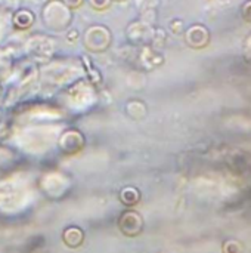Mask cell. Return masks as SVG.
<instances>
[{
    "mask_svg": "<svg viewBox=\"0 0 251 253\" xmlns=\"http://www.w3.org/2000/svg\"><path fill=\"white\" fill-rule=\"evenodd\" d=\"M12 67V55L9 53L7 49L0 47V74H6L10 71Z\"/></svg>",
    "mask_w": 251,
    "mask_h": 253,
    "instance_id": "cell-7",
    "label": "cell"
},
{
    "mask_svg": "<svg viewBox=\"0 0 251 253\" xmlns=\"http://www.w3.org/2000/svg\"><path fill=\"white\" fill-rule=\"evenodd\" d=\"M62 3L65 6H68L71 10H75V9H78L84 3V0H62Z\"/></svg>",
    "mask_w": 251,
    "mask_h": 253,
    "instance_id": "cell-9",
    "label": "cell"
},
{
    "mask_svg": "<svg viewBox=\"0 0 251 253\" xmlns=\"http://www.w3.org/2000/svg\"><path fill=\"white\" fill-rule=\"evenodd\" d=\"M78 37H80V33H78L77 30H74V28L67 30V40H68V42L74 43L75 40H78Z\"/></svg>",
    "mask_w": 251,
    "mask_h": 253,
    "instance_id": "cell-11",
    "label": "cell"
},
{
    "mask_svg": "<svg viewBox=\"0 0 251 253\" xmlns=\"http://www.w3.org/2000/svg\"><path fill=\"white\" fill-rule=\"evenodd\" d=\"M111 0H89V4L95 9V10H104L109 6Z\"/></svg>",
    "mask_w": 251,
    "mask_h": 253,
    "instance_id": "cell-8",
    "label": "cell"
},
{
    "mask_svg": "<svg viewBox=\"0 0 251 253\" xmlns=\"http://www.w3.org/2000/svg\"><path fill=\"white\" fill-rule=\"evenodd\" d=\"M0 90H1V87H0Z\"/></svg>",
    "mask_w": 251,
    "mask_h": 253,
    "instance_id": "cell-14",
    "label": "cell"
},
{
    "mask_svg": "<svg viewBox=\"0 0 251 253\" xmlns=\"http://www.w3.org/2000/svg\"><path fill=\"white\" fill-rule=\"evenodd\" d=\"M36 22V15L30 9H18L12 13V27L18 31H27L30 30Z\"/></svg>",
    "mask_w": 251,
    "mask_h": 253,
    "instance_id": "cell-4",
    "label": "cell"
},
{
    "mask_svg": "<svg viewBox=\"0 0 251 253\" xmlns=\"http://www.w3.org/2000/svg\"><path fill=\"white\" fill-rule=\"evenodd\" d=\"M244 56L251 64V34L246 39V43H244Z\"/></svg>",
    "mask_w": 251,
    "mask_h": 253,
    "instance_id": "cell-10",
    "label": "cell"
},
{
    "mask_svg": "<svg viewBox=\"0 0 251 253\" xmlns=\"http://www.w3.org/2000/svg\"><path fill=\"white\" fill-rule=\"evenodd\" d=\"M243 18L251 22V0L243 6Z\"/></svg>",
    "mask_w": 251,
    "mask_h": 253,
    "instance_id": "cell-12",
    "label": "cell"
},
{
    "mask_svg": "<svg viewBox=\"0 0 251 253\" xmlns=\"http://www.w3.org/2000/svg\"><path fill=\"white\" fill-rule=\"evenodd\" d=\"M111 42H112L111 31L105 25L93 24V25L87 27L83 34L84 47L95 53H101V52L107 50L111 46Z\"/></svg>",
    "mask_w": 251,
    "mask_h": 253,
    "instance_id": "cell-3",
    "label": "cell"
},
{
    "mask_svg": "<svg viewBox=\"0 0 251 253\" xmlns=\"http://www.w3.org/2000/svg\"><path fill=\"white\" fill-rule=\"evenodd\" d=\"M209 40L210 34L203 25H192L186 31V42L191 47H204Z\"/></svg>",
    "mask_w": 251,
    "mask_h": 253,
    "instance_id": "cell-5",
    "label": "cell"
},
{
    "mask_svg": "<svg viewBox=\"0 0 251 253\" xmlns=\"http://www.w3.org/2000/svg\"><path fill=\"white\" fill-rule=\"evenodd\" d=\"M55 47L56 40L43 34L31 36L24 44L25 55L33 64H49L55 55Z\"/></svg>",
    "mask_w": 251,
    "mask_h": 253,
    "instance_id": "cell-2",
    "label": "cell"
},
{
    "mask_svg": "<svg viewBox=\"0 0 251 253\" xmlns=\"http://www.w3.org/2000/svg\"><path fill=\"white\" fill-rule=\"evenodd\" d=\"M117 1H123V0H117Z\"/></svg>",
    "mask_w": 251,
    "mask_h": 253,
    "instance_id": "cell-13",
    "label": "cell"
},
{
    "mask_svg": "<svg viewBox=\"0 0 251 253\" xmlns=\"http://www.w3.org/2000/svg\"><path fill=\"white\" fill-rule=\"evenodd\" d=\"M9 25H12V13L0 7V43L9 33Z\"/></svg>",
    "mask_w": 251,
    "mask_h": 253,
    "instance_id": "cell-6",
    "label": "cell"
},
{
    "mask_svg": "<svg viewBox=\"0 0 251 253\" xmlns=\"http://www.w3.org/2000/svg\"><path fill=\"white\" fill-rule=\"evenodd\" d=\"M41 22L53 33L67 31L72 22V10L62 0H47L41 7Z\"/></svg>",
    "mask_w": 251,
    "mask_h": 253,
    "instance_id": "cell-1",
    "label": "cell"
}]
</instances>
